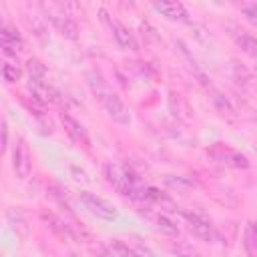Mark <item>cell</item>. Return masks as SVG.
<instances>
[{
    "label": "cell",
    "mask_w": 257,
    "mask_h": 257,
    "mask_svg": "<svg viewBox=\"0 0 257 257\" xmlns=\"http://www.w3.org/2000/svg\"><path fill=\"white\" fill-rule=\"evenodd\" d=\"M207 157L221 163V165H227V167H233V169H249V159L239 153L237 149L225 145V143H215L207 149Z\"/></svg>",
    "instance_id": "1"
},
{
    "label": "cell",
    "mask_w": 257,
    "mask_h": 257,
    "mask_svg": "<svg viewBox=\"0 0 257 257\" xmlns=\"http://www.w3.org/2000/svg\"><path fill=\"white\" fill-rule=\"evenodd\" d=\"M80 203L84 205V209H88L94 217L102 219V221H114L118 217V211L112 203H108L106 199L94 195V193H88V191H82L80 193Z\"/></svg>",
    "instance_id": "2"
},
{
    "label": "cell",
    "mask_w": 257,
    "mask_h": 257,
    "mask_svg": "<svg viewBox=\"0 0 257 257\" xmlns=\"http://www.w3.org/2000/svg\"><path fill=\"white\" fill-rule=\"evenodd\" d=\"M98 102L102 104V108L106 110V114L114 120V122H118V124H128L131 122V112H128V108H126V104L120 100V96L116 94V92H112L110 88L102 94V96H98Z\"/></svg>",
    "instance_id": "3"
},
{
    "label": "cell",
    "mask_w": 257,
    "mask_h": 257,
    "mask_svg": "<svg viewBox=\"0 0 257 257\" xmlns=\"http://www.w3.org/2000/svg\"><path fill=\"white\" fill-rule=\"evenodd\" d=\"M28 90H30L32 98L42 104H60L62 102V92L56 86H52L50 82H46L44 78H28Z\"/></svg>",
    "instance_id": "4"
},
{
    "label": "cell",
    "mask_w": 257,
    "mask_h": 257,
    "mask_svg": "<svg viewBox=\"0 0 257 257\" xmlns=\"http://www.w3.org/2000/svg\"><path fill=\"white\" fill-rule=\"evenodd\" d=\"M179 213L187 219L189 229H191V233H193L195 237H199V239H203V241H213V239L217 237V233H215V229H213V225H211V219L205 217L203 213L185 211V209H181Z\"/></svg>",
    "instance_id": "5"
},
{
    "label": "cell",
    "mask_w": 257,
    "mask_h": 257,
    "mask_svg": "<svg viewBox=\"0 0 257 257\" xmlns=\"http://www.w3.org/2000/svg\"><path fill=\"white\" fill-rule=\"evenodd\" d=\"M100 14H102L104 22L108 24V28H110V32H112V36H114V40H116V44H118L120 48H126V50H139V42H137L135 34H133V32H131L118 18L108 16L104 10H100Z\"/></svg>",
    "instance_id": "6"
},
{
    "label": "cell",
    "mask_w": 257,
    "mask_h": 257,
    "mask_svg": "<svg viewBox=\"0 0 257 257\" xmlns=\"http://www.w3.org/2000/svg\"><path fill=\"white\" fill-rule=\"evenodd\" d=\"M30 153L22 139H16L12 147V171L18 179H26L30 175Z\"/></svg>",
    "instance_id": "7"
},
{
    "label": "cell",
    "mask_w": 257,
    "mask_h": 257,
    "mask_svg": "<svg viewBox=\"0 0 257 257\" xmlns=\"http://www.w3.org/2000/svg\"><path fill=\"white\" fill-rule=\"evenodd\" d=\"M0 42H2V48L6 54H18L24 50V40H22V34L12 26V24H2V30H0Z\"/></svg>",
    "instance_id": "8"
},
{
    "label": "cell",
    "mask_w": 257,
    "mask_h": 257,
    "mask_svg": "<svg viewBox=\"0 0 257 257\" xmlns=\"http://www.w3.org/2000/svg\"><path fill=\"white\" fill-rule=\"evenodd\" d=\"M153 8L159 12V14H163L165 18H169V20H177V22H189V12H187V8L181 4V2H155L153 4Z\"/></svg>",
    "instance_id": "9"
},
{
    "label": "cell",
    "mask_w": 257,
    "mask_h": 257,
    "mask_svg": "<svg viewBox=\"0 0 257 257\" xmlns=\"http://www.w3.org/2000/svg\"><path fill=\"white\" fill-rule=\"evenodd\" d=\"M48 20L54 24V28L62 34V36H66V38H70V40H76V32H78V26H76V22L68 16V14H62V12H48Z\"/></svg>",
    "instance_id": "10"
},
{
    "label": "cell",
    "mask_w": 257,
    "mask_h": 257,
    "mask_svg": "<svg viewBox=\"0 0 257 257\" xmlns=\"http://www.w3.org/2000/svg\"><path fill=\"white\" fill-rule=\"evenodd\" d=\"M60 122L66 131V135L74 141V143H88V137H86V128L68 112H60Z\"/></svg>",
    "instance_id": "11"
},
{
    "label": "cell",
    "mask_w": 257,
    "mask_h": 257,
    "mask_svg": "<svg viewBox=\"0 0 257 257\" xmlns=\"http://www.w3.org/2000/svg\"><path fill=\"white\" fill-rule=\"evenodd\" d=\"M147 201L157 203L161 209H165V211H169V213H179V211H181V209L177 207L175 199H173L169 193H165V191H161V189H157V187H147Z\"/></svg>",
    "instance_id": "12"
},
{
    "label": "cell",
    "mask_w": 257,
    "mask_h": 257,
    "mask_svg": "<svg viewBox=\"0 0 257 257\" xmlns=\"http://www.w3.org/2000/svg\"><path fill=\"white\" fill-rule=\"evenodd\" d=\"M231 36H233V40L237 42V46H239L245 54H249L251 58H255V60H257V38H255L253 34H249V32H245V30L235 28V30L231 32Z\"/></svg>",
    "instance_id": "13"
},
{
    "label": "cell",
    "mask_w": 257,
    "mask_h": 257,
    "mask_svg": "<svg viewBox=\"0 0 257 257\" xmlns=\"http://www.w3.org/2000/svg\"><path fill=\"white\" fill-rule=\"evenodd\" d=\"M211 102H213V106L219 110V114H223V116H227V118H235V106L231 104V100H229L223 92L211 88Z\"/></svg>",
    "instance_id": "14"
},
{
    "label": "cell",
    "mask_w": 257,
    "mask_h": 257,
    "mask_svg": "<svg viewBox=\"0 0 257 257\" xmlns=\"http://www.w3.org/2000/svg\"><path fill=\"white\" fill-rule=\"evenodd\" d=\"M155 223H157V229L161 231V233H165V235H169V237H177L179 235V227H177V223L173 221V219H169L167 215H157L155 217Z\"/></svg>",
    "instance_id": "15"
},
{
    "label": "cell",
    "mask_w": 257,
    "mask_h": 257,
    "mask_svg": "<svg viewBox=\"0 0 257 257\" xmlns=\"http://www.w3.org/2000/svg\"><path fill=\"white\" fill-rule=\"evenodd\" d=\"M108 247H110V251H112L116 257H141V255L137 253V249H131L126 243H122V241H118V239H112Z\"/></svg>",
    "instance_id": "16"
},
{
    "label": "cell",
    "mask_w": 257,
    "mask_h": 257,
    "mask_svg": "<svg viewBox=\"0 0 257 257\" xmlns=\"http://www.w3.org/2000/svg\"><path fill=\"white\" fill-rule=\"evenodd\" d=\"M171 249L177 257H199L197 249H193V245H189L187 241H177V243H173Z\"/></svg>",
    "instance_id": "17"
},
{
    "label": "cell",
    "mask_w": 257,
    "mask_h": 257,
    "mask_svg": "<svg viewBox=\"0 0 257 257\" xmlns=\"http://www.w3.org/2000/svg\"><path fill=\"white\" fill-rule=\"evenodd\" d=\"M26 70H28L30 78H44V74H46V66H44L38 58H28Z\"/></svg>",
    "instance_id": "18"
},
{
    "label": "cell",
    "mask_w": 257,
    "mask_h": 257,
    "mask_svg": "<svg viewBox=\"0 0 257 257\" xmlns=\"http://www.w3.org/2000/svg\"><path fill=\"white\" fill-rule=\"evenodd\" d=\"M2 74H4V80H6V82H16V80H20V76H22V68H20L18 64L4 62Z\"/></svg>",
    "instance_id": "19"
},
{
    "label": "cell",
    "mask_w": 257,
    "mask_h": 257,
    "mask_svg": "<svg viewBox=\"0 0 257 257\" xmlns=\"http://www.w3.org/2000/svg\"><path fill=\"white\" fill-rule=\"evenodd\" d=\"M245 245L257 253V221H251L245 231Z\"/></svg>",
    "instance_id": "20"
},
{
    "label": "cell",
    "mask_w": 257,
    "mask_h": 257,
    "mask_svg": "<svg viewBox=\"0 0 257 257\" xmlns=\"http://www.w3.org/2000/svg\"><path fill=\"white\" fill-rule=\"evenodd\" d=\"M241 12H243V16L249 20V22H253V24H257V2H251V4H245L243 8H241Z\"/></svg>",
    "instance_id": "21"
},
{
    "label": "cell",
    "mask_w": 257,
    "mask_h": 257,
    "mask_svg": "<svg viewBox=\"0 0 257 257\" xmlns=\"http://www.w3.org/2000/svg\"><path fill=\"white\" fill-rule=\"evenodd\" d=\"M2 149H8V124L6 120H2Z\"/></svg>",
    "instance_id": "22"
},
{
    "label": "cell",
    "mask_w": 257,
    "mask_h": 257,
    "mask_svg": "<svg viewBox=\"0 0 257 257\" xmlns=\"http://www.w3.org/2000/svg\"><path fill=\"white\" fill-rule=\"evenodd\" d=\"M100 257H116L112 251H110V247H106V249H102V253H100Z\"/></svg>",
    "instance_id": "23"
},
{
    "label": "cell",
    "mask_w": 257,
    "mask_h": 257,
    "mask_svg": "<svg viewBox=\"0 0 257 257\" xmlns=\"http://www.w3.org/2000/svg\"><path fill=\"white\" fill-rule=\"evenodd\" d=\"M255 62H257V60H255Z\"/></svg>",
    "instance_id": "24"
}]
</instances>
